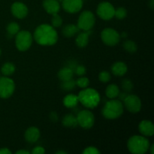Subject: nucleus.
Returning a JSON list of instances; mask_svg holds the SVG:
<instances>
[{"mask_svg": "<svg viewBox=\"0 0 154 154\" xmlns=\"http://www.w3.org/2000/svg\"><path fill=\"white\" fill-rule=\"evenodd\" d=\"M123 113V105L118 99H112L108 101L102 108V114L108 120H115L119 118Z\"/></svg>", "mask_w": 154, "mask_h": 154, "instance_id": "nucleus-4", "label": "nucleus"}, {"mask_svg": "<svg viewBox=\"0 0 154 154\" xmlns=\"http://www.w3.org/2000/svg\"><path fill=\"white\" fill-rule=\"evenodd\" d=\"M128 68L123 62H116L111 66V72L115 76H123L127 72Z\"/></svg>", "mask_w": 154, "mask_h": 154, "instance_id": "nucleus-17", "label": "nucleus"}, {"mask_svg": "<svg viewBox=\"0 0 154 154\" xmlns=\"http://www.w3.org/2000/svg\"><path fill=\"white\" fill-rule=\"evenodd\" d=\"M115 8L112 4L108 2H102L99 3L96 9L97 15L104 20H109L114 17Z\"/></svg>", "mask_w": 154, "mask_h": 154, "instance_id": "nucleus-10", "label": "nucleus"}, {"mask_svg": "<svg viewBox=\"0 0 154 154\" xmlns=\"http://www.w3.org/2000/svg\"><path fill=\"white\" fill-rule=\"evenodd\" d=\"M62 6L66 12L75 14L80 11L83 7V0H63Z\"/></svg>", "mask_w": 154, "mask_h": 154, "instance_id": "nucleus-13", "label": "nucleus"}, {"mask_svg": "<svg viewBox=\"0 0 154 154\" xmlns=\"http://www.w3.org/2000/svg\"><path fill=\"white\" fill-rule=\"evenodd\" d=\"M62 123L66 127H71L75 128L77 126H78V121H77V117H75L73 114H66L64 117L63 118V121Z\"/></svg>", "mask_w": 154, "mask_h": 154, "instance_id": "nucleus-22", "label": "nucleus"}, {"mask_svg": "<svg viewBox=\"0 0 154 154\" xmlns=\"http://www.w3.org/2000/svg\"><path fill=\"white\" fill-rule=\"evenodd\" d=\"M149 7L151 10H153L154 8V0H150V3H149Z\"/></svg>", "mask_w": 154, "mask_h": 154, "instance_id": "nucleus-40", "label": "nucleus"}, {"mask_svg": "<svg viewBox=\"0 0 154 154\" xmlns=\"http://www.w3.org/2000/svg\"><path fill=\"white\" fill-rule=\"evenodd\" d=\"M11 11L14 17L17 19H23L28 14V8L24 3L16 2L12 4Z\"/></svg>", "mask_w": 154, "mask_h": 154, "instance_id": "nucleus-12", "label": "nucleus"}, {"mask_svg": "<svg viewBox=\"0 0 154 154\" xmlns=\"http://www.w3.org/2000/svg\"><path fill=\"white\" fill-rule=\"evenodd\" d=\"M6 30L8 35L14 36L20 31V26L16 22H11L8 24Z\"/></svg>", "mask_w": 154, "mask_h": 154, "instance_id": "nucleus-26", "label": "nucleus"}, {"mask_svg": "<svg viewBox=\"0 0 154 154\" xmlns=\"http://www.w3.org/2000/svg\"><path fill=\"white\" fill-rule=\"evenodd\" d=\"M50 119L52 122H57L58 120V115L55 111H53L50 114Z\"/></svg>", "mask_w": 154, "mask_h": 154, "instance_id": "nucleus-36", "label": "nucleus"}, {"mask_svg": "<svg viewBox=\"0 0 154 154\" xmlns=\"http://www.w3.org/2000/svg\"><path fill=\"white\" fill-rule=\"evenodd\" d=\"M79 100L78 96L74 94H68L63 99V104L68 108H73L78 105Z\"/></svg>", "mask_w": 154, "mask_h": 154, "instance_id": "nucleus-20", "label": "nucleus"}, {"mask_svg": "<svg viewBox=\"0 0 154 154\" xmlns=\"http://www.w3.org/2000/svg\"><path fill=\"white\" fill-rule=\"evenodd\" d=\"M76 117L78 124L84 129H90L94 125V114L88 110H84V111H80Z\"/></svg>", "mask_w": 154, "mask_h": 154, "instance_id": "nucleus-9", "label": "nucleus"}, {"mask_svg": "<svg viewBox=\"0 0 154 154\" xmlns=\"http://www.w3.org/2000/svg\"><path fill=\"white\" fill-rule=\"evenodd\" d=\"M74 75V71L72 70L70 68L67 67H63L58 72V78L61 80L62 81H67V80L72 79L73 78Z\"/></svg>", "mask_w": 154, "mask_h": 154, "instance_id": "nucleus-21", "label": "nucleus"}, {"mask_svg": "<svg viewBox=\"0 0 154 154\" xmlns=\"http://www.w3.org/2000/svg\"><path fill=\"white\" fill-rule=\"evenodd\" d=\"M17 154H29V152L28 150H20L16 152Z\"/></svg>", "mask_w": 154, "mask_h": 154, "instance_id": "nucleus-39", "label": "nucleus"}, {"mask_svg": "<svg viewBox=\"0 0 154 154\" xmlns=\"http://www.w3.org/2000/svg\"><path fill=\"white\" fill-rule=\"evenodd\" d=\"M76 86V81L75 80L69 79L67 81H62L61 87L63 90H66V91H70V90H74V88Z\"/></svg>", "mask_w": 154, "mask_h": 154, "instance_id": "nucleus-27", "label": "nucleus"}, {"mask_svg": "<svg viewBox=\"0 0 154 154\" xmlns=\"http://www.w3.org/2000/svg\"><path fill=\"white\" fill-rule=\"evenodd\" d=\"M15 66L12 63H5L1 68V72L4 76H10L15 72Z\"/></svg>", "mask_w": 154, "mask_h": 154, "instance_id": "nucleus-24", "label": "nucleus"}, {"mask_svg": "<svg viewBox=\"0 0 154 154\" xmlns=\"http://www.w3.org/2000/svg\"><path fill=\"white\" fill-rule=\"evenodd\" d=\"M99 80L102 83H107L111 80V74L107 71H102L99 74Z\"/></svg>", "mask_w": 154, "mask_h": 154, "instance_id": "nucleus-32", "label": "nucleus"}, {"mask_svg": "<svg viewBox=\"0 0 154 154\" xmlns=\"http://www.w3.org/2000/svg\"><path fill=\"white\" fill-rule=\"evenodd\" d=\"M1 54H2V51H1V49H0V56H1Z\"/></svg>", "mask_w": 154, "mask_h": 154, "instance_id": "nucleus-45", "label": "nucleus"}, {"mask_svg": "<svg viewBox=\"0 0 154 154\" xmlns=\"http://www.w3.org/2000/svg\"><path fill=\"white\" fill-rule=\"evenodd\" d=\"M138 130L144 136H152L154 134V126L150 120H142L138 125Z\"/></svg>", "mask_w": 154, "mask_h": 154, "instance_id": "nucleus-14", "label": "nucleus"}, {"mask_svg": "<svg viewBox=\"0 0 154 154\" xmlns=\"http://www.w3.org/2000/svg\"><path fill=\"white\" fill-rule=\"evenodd\" d=\"M15 35V45L18 51L23 52L29 49L33 41V36L29 32L19 31Z\"/></svg>", "mask_w": 154, "mask_h": 154, "instance_id": "nucleus-5", "label": "nucleus"}, {"mask_svg": "<svg viewBox=\"0 0 154 154\" xmlns=\"http://www.w3.org/2000/svg\"><path fill=\"white\" fill-rule=\"evenodd\" d=\"M78 100L84 107L94 108L98 106L100 102V96L96 90L92 88H84L78 95Z\"/></svg>", "mask_w": 154, "mask_h": 154, "instance_id": "nucleus-3", "label": "nucleus"}, {"mask_svg": "<svg viewBox=\"0 0 154 154\" xmlns=\"http://www.w3.org/2000/svg\"><path fill=\"white\" fill-rule=\"evenodd\" d=\"M44 9L50 14H57L60 10V4L57 0H44Z\"/></svg>", "mask_w": 154, "mask_h": 154, "instance_id": "nucleus-15", "label": "nucleus"}, {"mask_svg": "<svg viewBox=\"0 0 154 154\" xmlns=\"http://www.w3.org/2000/svg\"><path fill=\"white\" fill-rule=\"evenodd\" d=\"M75 81H76V86H78V87H81L82 89L87 88L89 86V84H90V80L87 78H86V77H80Z\"/></svg>", "mask_w": 154, "mask_h": 154, "instance_id": "nucleus-30", "label": "nucleus"}, {"mask_svg": "<svg viewBox=\"0 0 154 154\" xmlns=\"http://www.w3.org/2000/svg\"><path fill=\"white\" fill-rule=\"evenodd\" d=\"M149 149L150 150V153L153 154L154 153V144H152L150 147H149Z\"/></svg>", "mask_w": 154, "mask_h": 154, "instance_id": "nucleus-41", "label": "nucleus"}, {"mask_svg": "<svg viewBox=\"0 0 154 154\" xmlns=\"http://www.w3.org/2000/svg\"><path fill=\"white\" fill-rule=\"evenodd\" d=\"M84 154H99L100 151L98 150L96 147H93V146H90V147H87V148H85V150L83 151Z\"/></svg>", "mask_w": 154, "mask_h": 154, "instance_id": "nucleus-34", "label": "nucleus"}, {"mask_svg": "<svg viewBox=\"0 0 154 154\" xmlns=\"http://www.w3.org/2000/svg\"><path fill=\"white\" fill-rule=\"evenodd\" d=\"M127 93H126V92H125V93H119V95H118V96H119V98H120V101H123L125 99V98L126 97V96H127Z\"/></svg>", "mask_w": 154, "mask_h": 154, "instance_id": "nucleus-38", "label": "nucleus"}, {"mask_svg": "<svg viewBox=\"0 0 154 154\" xmlns=\"http://www.w3.org/2000/svg\"><path fill=\"white\" fill-rule=\"evenodd\" d=\"M122 88L126 93H129L133 89V84L129 79H124L122 81Z\"/></svg>", "mask_w": 154, "mask_h": 154, "instance_id": "nucleus-31", "label": "nucleus"}, {"mask_svg": "<svg viewBox=\"0 0 154 154\" xmlns=\"http://www.w3.org/2000/svg\"><path fill=\"white\" fill-rule=\"evenodd\" d=\"M33 38L38 45L51 46L55 45L58 41V34L52 26L42 24L35 29Z\"/></svg>", "mask_w": 154, "mask_h": 154, "instance_id": "nucleus-1", "label": "nucleus"}, {"mask_svg": "<svg viewBox=\"0 0 154 154\" xmlns=\"http://www.w3.org/2000/svg\"><path fill=\"white\" fill-rule=\"evenodd\" d=\"M24 137L27 142L35 143L40 138V131L37 127L32 126L26 130Z\"/></svg>", "mask_w": 154, "mask_h": 154, "instance_id": "nucleus-16", "label": "nucleus"}, {"mask_svg": "<svg viewBox=\"0 0 154 154\" xmlns=\"http://www.w3.org/2000/svg\"><path fill=\"white\" fill-rule=\"evenodd\" d=\"M51 24H52V26L54 27V28H58V27H60L62 26V24H63V19L58 14V13L52 14Z\"/></svg>", "mask_w": 154, "mask_h": 154, "instance_id": "nucleus-28", "label": "nucleus"}, {"mask_svg": "<svg viewBox=\"0 0 154 154\" xmlns=\"http://www.w3.org/2000/svg\"><path fill=\"white\" fill-rule=\"evenodd\" d=\"M101 38L103 43L108 46L113 47L119 43L120 35L118 32L112 28H106L102 30L101 33Z\"/></svg>", "mask_w": 154, "mask_h": 154, "instance_id": "nucleus-8", "label": "nucleus"}, {"mask_svg": "<svg viewBox=\"0 0 154 154\" xmlns=\"http://www.w3.org/2000/svg\"><path fill=\"white\" fill-rule=\"evenodd\" d=\"M45 153V148L41 147V146H37V147H34L33 150H32V154H44Z\"/></svg>", "mask_w": 154, "mask_h": 154, "instance_id": "nucleus-35", "label": "nucleus"}, {"mask_svg": "<svg viewBox=\"0 0 154 154\" xmlns=\"http://www.w3.org/2000/svg\"><path fill=\"white\" fill-rule=\"evenodd\" d=\"M96 18L93 12L90 11H84L80 14L77 26L80 29L87 31L92 29V28L94 26Z\"/></svg>", "mask_w": 154, "mask_h": 154, "instance_id": "nucleus-6", "label": "nucleus"}, {"mask_svg": "<svg viewBox=\"0 0 154 154\" xmlns=\"http://www.w3.org/2000/svg\"><path fill=\"white\" fill-rule=\"evenodd\" d=\"M57 154H67V152L64 151V150H60V151H57L56 152Z\"/></svg>", "mask_w": 154, "mask_h": 154, "instance_id": "nucleus-42", "label": "nucleus"}, {"mask_svg": "<svg viewBox=\"0 0 154 154\" xmlns=\"http://www.w3.org/2000/svg\"><path fill=\"white\" fill-rule=\"evenodd\" d=\"M91 33V30H87V31H84L83 32L79 33L77 36L76 40H75V43H76L77 46L80 48H85L87 44H88L89 38H90Z\"/></svg>", "mask_w": 154, "mask_h": 154, "instance_id": "nucleus-18", "label": "nucleus"}, {"mask_svg": "<svg viewBox=\"0 0 154 154\" xmlns=\"http://www.w3.org/2000/svg\"><path fill=\"white\" fill-rule=\"evenodd\" d=\"M80 29L78 28V26L75 25V24H68V25L65 26L62 29V32L64 36L67 38L73 37L75 34L79 32Z\"/></svg>", "mask_w": 154, "mask_h": 154, "instance_id": "nucleus-19", "label": "nucleus"}, {"mask_svg": "<svg viewBox=\"0 0 154 154\" xmlns=\"http://www.w3.org/2000/svg\"><path fill=\"white\" fill-rule=\"evenodd\" d=\"M74 72H75V74H76L78 76L81 77L86 74V68L84 67V66H82V65H78V66L77 65Z\"/></svg>", "mask_w": 154, "mask_h": 154, "instance_id": "nucleus-33", "label": "nucleus"}, {"mask_svg": "<svg viewBox=\"0 0 154 154\" xmlns=\"http://www.w3.org/2000/svg\"><path fill=\"white\" fill-rule=\"evenodd\" d=\"M123 47L128 53H130V54L135 53L137 51V50H138V46H137L136 43L132 40L126 41L123 43Z\"/></svg>", "mask_w": 154, "mask_h": 154, "instance_id": "nucleus-25", "label": "nucleus"}, {"mask_svg": "<svg viewBox=\"0 0 154 154\" xmlns=\"http://www.w3.org/2000/svg\"><path fill=\"white\" fill-rule=\"evenodd\" d=\"M0 154H11V151L8 148L4 147L0 149Z\"/></svg>", "mask_w": 154, "mask_h": 154, "instance_id": "nucleus-37", "label": "nucleus"}, {"mask_svg": "<svg viewBox=\"0 0 154 154\" xmlns=\"http://www.w3.org/2000/svg\"><path fill=\"white\" fill-rule=\"evenodd\" d=\"M126 109L132 114H137L141 109V102L139 97L135 95L128 94L123 100Z\"/></svg>", "mask_w": 154, "mask_h": 154, "instance_id": "nucleus-11", "label": "nucleus"}, {"mask_svg": "<svg viewBox=\"0 0 154 154\" xmlns=\"http://www.w3.org/2000/svg\"><path fill=\"white\" fill-rule=\"evenodd\" d=\"M127 15V11L125 8L120 7L118 8L115 9V11H114V17H115L118 20H123Z\"/></svg>", "mask_w": 154, "mask_h": 154, "instance_id": "nucleus-29", "label": "nucleus"}, {"mask_svg": "<svg viewBox=\"0 0 154 154\" xmlns=\"http://www.w3.org/2000/svg\"><path fill=\"white\" fill-rule=\"evenodd\" d=\"M150 141L144 135H133L127 141V148L133 154H144L149 150Z\"/></svg>", "mask_w": 154, "mask_h": 154, "instance_id": "nucleus-2", "label": "nucleus"}, {"mask_svg": "<svg viewBox=\"0 0 154 154\" xmlns=\"http://www.w3.org/2000/svg\"><path fill=\"white\" fill-rule=\"evenodd\" d=\"M119 93H120L119 87L114 84L108 85L105 90V95L108 99H115L116 97L118 96Z\"/></svg>", "mask_w": 154, "mask_h": 154, "instance_id": "nucleus-23", "label": "nucleus"}, {"mask_svg": "<svg viewBox=\"0 0 154 154\" xmlns=\"http://www.w3.org/2000/svg\"><path fill=\"white\" fill-rule=\"evenodd\" d=\"M15 84L11 78L8 76L0 77V98L8 99L13 95Z\"/></svg>", "mask_w": 154, "mask_h": 154, "instance_id": "nucleus-7", "label": "nucleus"}, {"mask_svg": "<svg viewBox=\"0 0 154 154\" xmlns=\"http://www.w3.org/2000/svg\"><path fill=\"white\" fill-rule=\"evenodd\" d=\"M120 38H121V37L126 38V37H127V33H126V32H123L121 35L120 34Z\"/></svg>", "mask_w": 154, "mask_h": 154, "instance_id": "nucleus-43", "label": "nucleus"}, {"mask_svg": "<svg viewBox=\"0 0 154 154\" xmlns=\"http://www.w3.org/2000/svg\"><path fill=\"white\" fill-rule=\"evenodd\" d=\"M57 1H58V2H63V0H57Z\"/></svg>", "mask_w": 154, "mask_h": 154, "instance_id": "nucleus-44", "label": "nucleus"}]
</instances>
